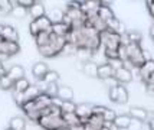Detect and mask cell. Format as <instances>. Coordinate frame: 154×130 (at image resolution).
<instances>
[{"label":"cell","instance_id":"obj_43","mask_svg":"<svg viewBox=\"0 0 154 130\" xmlns=\"http://www.w3.org/2000/svg\"><path fill=\"white\" fill-rule=\"evenodd\" d=\"M107 64H109L111 65V68L114 69V72L117 71V69H120V68H122L124 67V62L121 61V59H111V61H107Z\"/></svg>","mask_w":154,"mask_h":130},{"label":"cell","instance_id":"obj_42","mask_svg":"<svg viewBox=\"0 0 154 130\" xmlns=\"http://www.w3.org/2000/svg\"><path fill=\"white\" fill-rule=\"evenodd\" d=\"M35 3H36L35 0H16V5L20 7H23V9H26V10H29Z\"/></svg>","mask_w":154,"mask_h":130},{"label":"cell","instance_id":"obj_41","mask_svg":"<svg viewBox=\"0 0 154 130\" xmlns=\"http://www.w3.org/2000/svg\"><path fill=\"white\" fill-rule=\"evenodd\" d=\"M115 117H117V114H115L114 110L107 109L105 113H104V116H102V119H104V122H107V123H114Z\"/></svg>","mask_w":154,"mask_h":130},{"label":"cell","instance_id":"obj_14","mask_svg":"<svg viewBox=\"0 0 154 130\" xmlns=\"http://www.w3.org/2000/svg\"><path fill=\"white\" fill-rule=\"evenodd\" d=\"M130 116L133 120H137V122H147L148 120V111L143 107H131L130 109Z\"/></svg>","mask_w":154,"mask_h":130},{"label":"cell","instance_id":"obj_30","mask_svg":"<svg viewBox=\"0 0 154 130\" xmlns=\"http://www.w3.org/2000/svg\"><path fill=\"white\" fill-rule=\"evenodd\" d=\"M59 87L60 85H58V82H54V84H46V87L43 88V93L46 94V96H49L51 98H58V91H59Z\"/></svg>","mask_w":154,"mask_h":130},{"label":"cell","instance_id":"obj_45","mask_svg":"<svg viewBox=\"0 0 154 130\" xmlns=\"http://www.w3.org/2000/svg\"><path fill=\"white\" fill-rule=\"evenodd\" d=\"M146 6H147V9H148L150 16L154 17V0H147V2H146Z\"/></svg>","mask_w":154,"mask_h":130},{"label":"cell","instance_id":"obj_16","mask_svg":"<svg viewBox=\"0 0 154 130\" xmlns=\"http://www.w3.org/2000/svg\"><path fill=\"white\" fill-rule=\"evenodd\" d=\"M49 45L56 51V54L60 55L62 49L65 48L66 45V38H60V36H56V35H51V41H49Z\"/></svg>","mask_w":154,"mask_h":130},{"label":"cell","instance_id":"obj_20","mask_svg":"<svg viewBox=\"0 0 154 130\" xmlns=\"http://www.w3.org/2000/svg\"><path fill=\"white\" fill-rule=\"evenodd\" d=\"M131 122H133V119L130 114H121V116H117L114 120V124L120 129H130V126H131Z\"/></svg>","mask_w":154,"mask_h":130},{"label":"cell","instance_id":"obj_39","mask_svg":"<svg viewBox=\"0 0 154 130\" xmlns=\"http://www.w3.org/2000/svg\"><path fill=\"white\" fill-rule=\"evenodd\" d=\"M13 3V12H12V14H13L14 17H25L26 16V13H27V10L26 9H23V7H20V6H17L16 5V2H12Z\"/></svg>","mask_w":154,"mask_h":130},{"label":"cell","instance_id":"obj_15","mask_svg":"<svg viewBox=\"0 0 154 130\" xmlns=\"http://www.w3.org/2000/svg\"><path fill=\"white\" fill-rule=\"evenodd\" d=\"M98 17H100V19H102L105 23H107L109 19L115 17L114 12L111 10V7L108 6L107 2H101V6H100V9H98Z\"/></svg>","mask_w":154,"mask_h":130},{"label":"cell","instance_id":"obj_4","mask_svg":"<svg viewBox=\"0 0 154 130\" xmlns=\"http://www.w3.org/2000/svg\"><path fill=\"white\" fill-rule=\"evenodd\" d=\"M101 38V45L104 46V49H109V51H118L121 45V35L112 33L109 30H104L100 33Z\"/></svg>","mask_w":154,"mask_h":130},{"label":"cell","instance_id":"obj_21","mask_svg":"<svg viewBox=\"0 0 154 130\" xmlns=\"http://www.w3.org/2000/svg\"><path fill=\"white\" fill-rule=\"evenodd\" d=\"M58 98L60 101H72L74 98V91L71 87H66V85H60L59 91H58Z\"/></svg>","mask_w":154,"mask_h":130},{"label":"cell","instance_id":"obj_13","mask_svg":"<svg viewBox=\"0 0 154 130\" xmlns=\"http://www.w3.org/2000/svg\"><path fill=\"white\" fill-rule=\"evenodd\" d=\"M114 77V69L111 68L109 64H100L98 65V72H97V78H100L102 81H105L108 78H112Z\"/></svg>","mask_w":154,"mask_h":130},{"label":"cell","instance_id":"obj_10","mask_svg":"<svg viewBox=\"0 0 154 130\" xmlns=\"http://www.w3.org/2000/svg\"><path fill=\"white\" fill-rule=\"evenodd\" d=\"M114 78L117 80V82L118 84H127V82H130L131 80H133V72H131V69L127 68V67H122V68L117 69L114 72Z\"/></svg>","mask_w":154,"mask_h":130},{"label":"cell","instance_id":"obj_32","mask_svg":"<svg viewBox=\"0 0 154 130\" xmlns=\"http://www.w3.org/2000/svg\"><path fill=\"white\" fill-rule=\"evenodd\" d=\"M127 35V39L130 43H134V45H140L141 43V39H143V36L138 30H130V32H125Z\"/></svg>","mask_w":154,"mask_h":130},{"label":"cell","instance_id":"obj_6","mask_svg":"<svg viewBox=\"0 0 154 130\" xmlns=\"http://www.w3.org/2000/svg\"><path fill=\"white\" fill-rule=\"evenodd\" d=\"M20 45L19 42H7V41H0V55H5L7 58L13 56V55L19 54Z\"/></svg>","mask_w":154,"mask_h":130},{"label":"cell","instance_id":"obj_36","mask_svg":"<svg viewBox=\"0 0 154 130\" xmlns=\"http://www.w3.org/2000/svg\"><path fill=\"white\" fill-rule=\"evenodd\" d=\"M13 84L14 82L7 77V74H5V75L0 77V90H13Z\"/></svg>","mask_w":154,"mask_h":130},{"label":"cell","instance_id":"obj_5","mask_svg":"<svg viewBox=\"0 0 154 130\" xmlns=\"http://www.w3.org/2000/svg\"><path fill=\"white\" fill-rule=\"evenodd\" d=\"M51 29H52V22L49 21L48 16H43L38 21H32L29 23V30L33 38H36L42 32H51Z\"/></svg>","mask_w":154,"mask_h":130},{"label":"cell","instance_id":"obj_17","mask_svg":"<svg viewBox=\"0 0 154 130\" xmlns=\"http://www.w3.org/2000/svg\"><path fill=\"white\" fill-rule=\"evenodd\" d=\"M107 30L112 32V33H118V35H124V25L121 23L117 17H112L107 22Z\"/></svg>","mask_w":154,"mask_h":130},{"label":"cell","instance_id":"obj_1","mask_svg":"<svg viewBox=\"0 0 154 130\" xmlns=\"http://www.w3.org/2000/svg\"><path fill=\"white\" fill-rule=\"evenodd\" d=\"M127 51H128V64H131L134 68H138L140 69L146 61H147V58H146V55H144V51L141 49L140 45H134V43H130L127 45ZM125 62V64H127Z\"/></svg>","mask_w":154,"mask_h":130},{"label":"cell","instance_id":"obj_40","mask_svg":"<svg viewBox=\"0 0 154 130\" xmlns=\"http://www.w3.org/2000/svg\"><path fill=\"white\" fill-rule=\"evenodd\" d=\"M117 52H118V58H120L121 61H122L124 64H125V62L128 61V51H127V45H122V43H121V45H120V48H118V51H117Z\"/></svg>","mask_w":154,"mask_h":130},{"label":"cell","instance_id":"obj_44","mask_svg":"<svg viewBox=\"0 0 154 130\" xmlns=\"http://www.w3.org/2000/svg\"><path fill=\"white\" fill-rule=\"evenodd\" d=\"M108 107L105 106H94L92 107V114H97V116H104V113H105V110Z\"/></svg>","mask_w":154,"mask_h":130},{"label":"cell","instance_id":"obj_29","mask_svg":"<svg viewBox=\"0 0 154 130\" xmlns=\"http://www.w3.org/2000/svg\"><path fill=\"white\" fill-rule=\"evenodd\" d=\"M51 35H52V32H42V33L38 35V36L35 38L36 46H38V48H40V46H45V45H48V43H49V41H51Z\"/></svg>","mask_w":154,"mask_h":130},{"label":"cell","instance_id":"obj_52","mask_svg":"<svg viewBox=\"0 0 154 130\" xmlns=\"http://www.w3.org/2000/svg\"><path fill=\"white\" fill-rule=\"evenodd\" d=\"M0 41H2V38H0Z\"/></svg>","mask_w":154,"mask_h":130},{"label":"cell","instance_id":"obj_7","mask_svg":"<svg viewBox=\"0 0 154 130\" xmlns=\"http://www.w3.org/2000/svg\"><path fill=\"white\" fill-rule=\"evenodd\" d=\"M92 104L89 103H82L76 106V110H75V114L78 116V119L81 120V123L85 124L88 122V119L92 116Z\"/></svg>","mask_w":154,"mask_h":130},{"label":"cell","instance_id":"obj_8","mask_svg":"<svg viewBox=\"0 0 154 130\" xmlns=\"http://www.w3.org/2000/svg\"><path fill=\"white\" fill-rule=\"evenodd\" d=\"M153 74H154V59H147L146 64L138 69V75H140V78L143 81L147 84Z\"/></svg>","mask_w":154,"mask_h":130},{"label":"cell","instance_id":"obj_3","mask_svg":"<svg viewBox=\"0 0 154 130\" xmlns=\"http://www.w3.org/2000/svg\"><path fill=\"white\" fill-rule=\"evenodd\" d=\"M42 93H43V90L40 88L39 85H30V87H29L25 93H22V94H13L14 103H16L20 109H22V107H23L26 103H29V101H33L35 98H36V97H39Z\"/></svg>","mask_w":154,"mask_h":130},{"label":"cell","instance_id":"obj_19","mask_svg":"<svg viewBox=\"0 0 154 130\" xmlns=\"http://www.w3.org/2000/svg\"><path fill=\"white\" fill-rule=\"evenodd\" d=\"M6 74L12 81L16 82V81H19V80H22V78H25V69L22 68L20 65H13Z\"/></svg>","mask_w":154,"mask_h":130},{"label":"cell","instance_id":"obj_22","mask_svg":"<svg viewBox=\"0 0 154 130\" xmlns=\"http://www.w3.org/2000/svg\"><path fill=\"white\" fill-rule=\"evenodd\" d=\"M78 59H79L81 64H87V62L92 61V56H94V52L89 51V49H85V48H81L78 49V52L75 55Z\"/></svg>","mask_w":154,"mask_h":130},{"label":"cell","instance_id":"obj_26","mask_svg":"<svg viewBox=\"0 0 154 130\" xmlns=\"http://www.w3.org/2000/svg\"><path fill=\"white\" fill-rule=\"evenodd\" d=\"M29 87H30V82L27 81L26 78H22V80H19V81H16L13 84V94H22Z\"/></svg>","mask_w":154,"mask_h":130},{"label":"cell","instance_id":"obj_18","mask_svg":"<svg viewBox=\"0 0 154 130\" xmlns=\"http://www.w3.org/2000/svg\"><path fill=\"white\" fill-rule=\"evenodd\" d=\"M72 29L68 26V25H65V23H55V25H52V29H51V32L54 35H56V36H60V38H66L68 33L71 32Z\"/></svg>","mask_w":154,"mask_h":130},{"label":"cell","instance_id":"obj_50","mask_svg":"<svg viewBox=\"0 0 154 130\" xmlns=\"http://www.w3.org/2000/svg\"><path fill=\"white\" fill-rule=\"evenodd\" d=\"M84 130H98V129H94V127H91L89 124H84Z\"/></svg>","mask_w":154,"mask_h":130},{"label":"cell","instance_id":"obj_23","mask_svg":"<svg viewBox=\"0 0 154 130\" xmlns=\"http://www.w3.org/2000/svg\"><path fill=\"white\" fill-rule=\"evenodd\" d=\"M46 16L49 17V21L52 22V25L55 23H60L63 21V16H65V12H62L59 9H52L51 12H48Z\"/></svg>","mask_w":154,"mask_h":130},{"label":"cell","instance_id":"obj_34","mask_svg":"<svg viewBox=\"0 0 154 130\" xmlns=\"http://www.w3.org/2000/svg\"><path fill=\"white\" fill-rule=\"evenodd\" d=\"M76 106L74 101H60V110H62V114H69V113H75Z\"/></svg>","mask_w":154,"mask_h":130},{"label":"cell","instance_id":"obj_49","mask_svg":"<svg viewBox=\"0 0 154 130\" xmlns=\"http://www.w3.org/2000/svg\"><path fill=\"white\" fill-rule=\"evenodd\" d=\"M150 36H151V38L154 39V23L151 25V26H150Z\"/></svg>","mask_w":154,"mask_h":130},{"label":"cell","instance_id":"obj_48","mask_svg":"<svg viewBox=\"0 0 154 130\" xmlns=\"http://www.w3.org/2000/svg\"><path fill=\"white\" fill-rule=\"evenodd\" d=\"M6 72H7V71L5 69V67H3V62H0V77H2V75H5Z\"/></svg>","mask_w":154,"mask_h":130},{"label":"cell","instance_id":"obj_11","mask_svg":"<svg viewBox=\"0 0 154 130\" xmlns=\"http://www.w3.org/2000/svg\"><path fill=\"white\" fill-rule=\"evenodd\" d=\"M48 72H49V68L45 62H36L32 67V74L38 81H43V78L46 77Z\"/></svg>","mask_w":154,"mask_h":130},{"label":"cell","instance_id":"obj_35","mask_svg":"<svg viewBox=\"0 0 154 130\" xmlns=\"http://www.w3.org/2000/svg\"><path fill=\"white\" fill-rule=\"evenodd\" d=\"M38 51L40 52V55L42 56H45V58H54V56H56V51H55L49 43L48 45H45V46H40V48H38Z\"/></svg>","mask_w":154,"mask_h":130},{"label":"cell","instance_id":"obj_38","mask_svg":"<svg viewBox=\"0 0 154 130\" xmlns=\"http://www.w3.org/2000/svg\"><path fill=\"white\" fill-rule=\"evenodd\" d=\"M76 52H78V46L76 45H74V43H68L65 45V48L62 49V52H60V55H76Z\"/></svg>","mask_w":154,"mask_h":130},{"label":"cell","instance_id":"obj_24","mask_svg":"<svg viewBox=\"0 0 154 130\" xmlns=\"http://www.w3.org/2000/svg\"><path fill=\"white\" fill-rule=\"evenodd\" d=\"M82 72L87 77H97V72H98V65L95 62L89 61L87 64H82Z\"/></svg>","mask_w":154,"mask_h":130},{"label":"cell","instance_id":"obj_2","mask_svg":"<svg viewBox=\"0 0 154 130\" xmlns=\"http://www.w3.org/2000/svg\"><path fill=\"white\" fill-rule=\"evenodd\" d=\"M43 130H68V124L62 116H45L40 117L38 122Z\"/></svg>","mask_w":154,"mask_h":130},{"label":"cell","instance_id":"obj_51","mask_svg":"<svg viewBox=\"0 0 154 130\" xmlns=\"http://www.w3.org/2000/svg\"><path fill=\"white\" fill-rule=\"evenodd\" d=\"M5 130H13V129H10V127H7V129H5Z\"/></svg>","mask_w":154,"mask_h":130},{"label":"cell","instance_id":"obj_46","mask_svg":"<svg viewBox=\"0 0 154 130\" xmlns=\"http://www.w3.org/2000/svg\"><path fill=\"white\" fill-rule=\"evenodd\" d=\"M146 93L148 96L154 97V82H147L146 84Z\"/></svg>","mask_w":154,"mask_h":130},{"label":"cell","instance_id":"obj_31","mask_svg":"<svg viewBox=\"0 0 154 130\" xmlns=\"http://www.w3.org/2000/svg\"><path fill=\"white\" fill-rule=\"evenodd\" d=\"M62 119L65 120V123L68 124V127H74V126H79L81 120L78 119V116L75 113H69V114H62Z\"/></svg>","mask_w":154,"mask_h":130},{"label":"cell","instance_id":"obj_9","mask_svg":"<svg viewBox=\"0 0 154 130\" xmlns=\"http://www.w3.org/2000/svg\"><path fill=\"white\" fill-rule=\"evenodd\" d=\"M0 38H2L3 41H7V42H17L19 41V33H17V30H16L13 26H10V25H3Z\"/></svg>","mask_w":154,"mask_h":130},{"label":"cell","instance_id":"obj_37","mask_svg":"<svg viewBox=\"0 0 154 130\" xmlns=\"http://www.w3.org/2000/svg\"><path fill=\"white\" fill-rule=\"evenodd\" d=\"M58 81H59V74L56 71H51V69H49V72L46 74V77L43 78L45 84H54V82H58Z\"/></svg>","mask_w":154,"mask_h":130},{"label":"cell","instance_id":"obj_28","mask_svg":"<svg viewBox=\"0 0 154 130\" xmlns=\"http://www.w3.org/2000/svg\"><path fill=\"white\" fill-rule=\"evenodd\" d=\"M9 127L13 130H25L26 129V120H25L23 117L16 116L10 120V126H9Z\"/></svg>","mask_w":154,"mask_h":130},{"label":"cell","instance_id":"obj_27","mask_svg":"<svg viewBox=\"0 0 154 130\" xmlns=\"http://www.w3.org/2000/svg\"><path fill=\"white\" fill-rule=\"evenodd\" d=\"M104 119H102V116H97V114H92V116L88 119V122L85 124H89L91 127H94V129H98L101 130L102 127H104Z\"/></svg>","mask_w":154,"mask_h":130},{"label":"cell","instance_id":"obj_47","mask_svg":"<svg viewBox=\"0 0 154 130\" xmlns=\"http://www.w3.org/2000/svg\"><path fill=\"white\" fill-rule=\"evenodd\" d=\"M148 127L151 130H154V116L150 117V120H148Z\"/></svg>","mask_w":154,"mask_h":130},{"label":"cell","instance_id":"obj_12","mask_svg":"<svg viewBox=\"0 0 154 130\" xmlns=\"http://www.w3.org/2000/svg\"><path fill=\"white\" fill-rule=\"evenodd\" d=\"M27 13H29V16L32 17V21H38V19H40V17L46 16V10H45V6H43L42 3L36 2L33 6L27 10Z\"/></svg>","mask_w":154,"mask_h":130},{"label":"cell","instance_id":"obj_33","mask_svg":"<svg viewBox=\"0 0 154 130\" xmlns=\"http://www.w3.org/2000/svg\"><path fill=\"white\" fill-rule=\"evenodd\" d=\"M13 12V3L10 0H0V14H12Z\"/></svg>","mask_w":154,"mask_h":130},{"label":"cell","instance_id":"obj_25","mask_svg":"<svg viewBox=\"0 0 154 130\" xmlns=\"http://www.w3.org/2000/svg\"><path fill=\"white\" fill-rule=\"evenodd\" d=\"M127 101H128L127 88H125L122 84H118V85H117V104H125Z\"/></svg>","mask_w":154,"mask_h":130}]
</instances>
